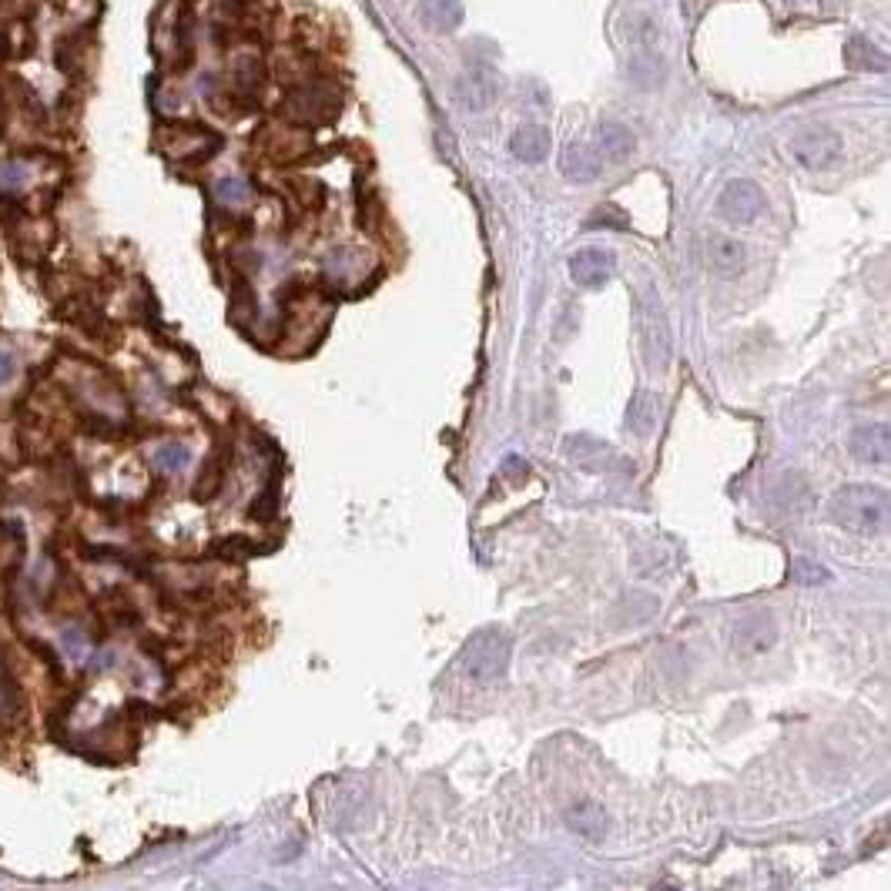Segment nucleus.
<instances>
[{
	"instance_id": "f257e3e1",
	"label": "nucleus",
	"mask_w": 891,
	"mask_h": 891,
	"mask_svg": "<svg viewBox=\"0 0 891 891\" xmlns=\"http://www.w3.org/2000/svg\"><path fill=\"white\" fill-rule=\"evenodd\" d=\"M831 520L858 536H875L888 526V493L881 486L851 483L831 496Z\"/></svg>"
},
{
	"instance_id": "f03ea898",
	"label": "nucleus",
	"mask_w": 891,
	"mask_h": 891,
	"mask_svg": "<svg viewBox=\"0 0 891 891\" xmlns=\"http://www.w3.org/2000/svg\"><path fill=\"white\" fill-rule=\"evenodd\" d=\"M510 667V640L500 630H479L463 650V670L466 677L479 687H490L506 677Z\"/></svg>"
},
{
	"instance_id": "7ed1b4c3",
	"label": "nucleus",
	"mask_w": 891,
	"mask_h": 891,
	"mask_svg": "<svg viewBox=\"0 0 891 891\" xmlns=\"http://www.w3.org/2000/svg\"><path fill=\"white\" fill-rule=\"evenodd\" d=\"M788 151L801 168L831 171L841 165V158H845V141H841V134H835L831 128H808V131L794 134Z\"/></svg>"
},
{
	"instance_id": "20e7f679",
	"label": "nucleus",
	"mask_w": 891,
	"mask_h": 891,
	"mask_svg": "<svg viewBox=\"0 0 891 891\" xmlns=\"http://www.w3.org/2000/svg\"><path fill=\"white\" fill-rule=\"evenodd\" d=\"M717 212H721L724 222L731 225H751L758 222L764 212V195L761 188L754 185L751 178H734L727 181L721 198H717Z\"/></svg>"
},
{
	"instance_id": "39448f33",
	"label": "nucleus",
	"mask_w": 891,
	"mask_h": 891,
	"mask_svg": "<svg viewBox=\"0 0 891 891\" xmlns=\"http://www.w3.org/2000/svg\"><path fill=\"white\" fill-rule=\"evenodd\" d=\"M335 108H339V98L329 84H302V88L289 91L285 98V114L292 121H305V124H319L329 121Z\"/></svg>"
},
{
	"instance_id": "423d86ee",
	"label": "nucleus",
	"mask_w": 891,
	"mask_h": 891,
	"mask_svg": "<svg viewBox=\"0 0 891 891\" xmlns=\"http://www.w3.org/2000/svg\"><path fill=\"white\" fill-rule=\"evenodd\" d=\"M640 329H644V356L650 369H664L670 359V329L667 315L660 309V299H644L640 312Z\"/></svg>"
},
{
	"instance_id": "0eeeda50",
	"label": "nucleus",
	"mask_w": 891,
	"mask_h": 891,
	"mask_svg": "<svg viewBox=\"0 0 891 891\" xmlns=\"http://www.w3.org/2000/svg\"><path fill=\"white\" fill-rule=\"evenodd\" d=\"M496 98H500V81H496L490 67H473V71H466L463 78L456 81V101L463 111L479 114L493 108Z\"/></svg>"
},
{
	"instance_id": "6e6552de",
	"label": "nucleus",
	"mask_w": 891,
	"mask_h": 891,
	"mask_svg": "<svg viewBox=\"0 0 891 891\" xmlns=\"http://www.w3.org/2000/svg\"><path fill=\"white\" fill-rule=\"evenodd\" d=\"M848 449L858 463L865 466H885L888 453H891V436H888V423H861L858 429H851L848 436Z\"/></svg>"
},
{
	"instance_id": "1a4fd4ad",
	"label": "nucleus",
	"mask_w": 891,
	"mask_h": 891,
	"mask_svg": "<svg viewBox=\"0 0 891 891\" xmlns=\"http://www.w3.org/2000/svg\"><path fill=\"white\" fill-rule=\"evenodd\" d=\"M774 640H778V627H774V620L764 617V613H747L744 620H737V627H734L737 654L758 657L764 650L774 647Z\"/></svg>"
},
{
	"instance_id": "9d476101",
	"label": "nucleus",
	"mask_w": 891,
	"mask_h": 891,
	"mask_svg": "<svg viewBox=\"0 0 891 891\" xmlns=\"http://www.w3.org/2000/svg\"><path fill=\"white\" fill-rule=\"evenodd\" d=\"M613 268H617V262H613V255L603 252V248H580V252L570 258V275H573V282L583 285V289H600V285H607Z\"/></svg>"
},
{
	"instance_id": "9b49d317",
	"label": "nucleus",
	"mask_w": 891,
	"mask_h": 891,
	"mask_svg": "<svg viewBox=\"0 0 891 891\" xmlns=\"http://www.w3.org/2000/svg\"><path fill=\"white\" fill-rule=\"evenodd\" d=\"M597 145H600V155L603 158L613 161V165H620V161H627L630 155H634L637 138H634V131H630L627 124H620V121H600Z\"/></svg>"
},
{
	"instance_id": "f8f14e48",
	"label": "nucleus",
	"mask_w": 891,
	"mask_h": 891,
	"mask_svg": "<svg viewBox=\"0 0 891 891\" xmlns=\"http://www.w3.org/2000/svg\"><path fill=\"white\" fill-rule=\"evenodd\" d=\"M560 168L570 181L587 185V181L600 175V155L590 145H583V141H573V145H567V151H563Z\"/></svg>"
},
{
	"instance_id": "ddd939ff",
	"label": "nucleus",
	"mask_w": 891,
	"mask_h": 891,
	"mask_svg": "<svg viewBox=\"0 0 891 891\" xmlns=\"http://www.w3.org/2000/svg\"><path fill=\"white\" fill-rule=\"evenodd\" d=\"M419 21L436 34L456 31L463 24V0H423L419 4Z\"/></svg>"
},
{
	"instance_id": "4468645a",
	"label": "nucleus",
	"mask_w": 891,
	"mask_h": 891,
	"mask_svg": "<svg viewBox=\"0 0 891 891\" xmlns=\"http://www.w3.org/2000/svg\"><path fill=\"white\" fill-rule=\"evenodd\" d=\"M510 148L523 165H540V161L550 155V131L540 128V124H523V128L513 134Z\"/></svg>"
},
{
	"instance_id": "2eb2a0df",
	"label": "nucleus",
	"mask_w": 891,
	"mask_h": 891,
	"mask_svg": "<svg viewBox=\"0 0 891 891\" xmlns=\"http://www.w3.org/2000/svg\"><path fill=\"white\" fill-rule=\"evenodd\" d=\"M707 262H711L714 272L721 275H734L744 268V245L731 235H711L707 238Z\"/></svg>"
},
{
	"instance_id": "dca6fc26",
	"label": "nucleus",
	"mask_w": 891,
	"mask_h": 891,
	"mask_svg": "<svg viewBox=\"0 0 891 891\" xmlns=\"http://www.w3.org/2000/svg\"><path fill=\"white\" fill-rule=\"evenodd\" d=\"M570 828L587 841H600L603 835H607V814H603L600 804L580 801L577 808L570 811Z\"/></svg>"
},
{
	"instance_id": "f3484780",
	"label": "nucleus",
	"mask_w": 891,
	"mask_h": 891,
	"mask_svg": "<svg viewBox=\"0 0 891 891\" xmlns=\"http://www.w3.org/2000/svg\"><path fill=\"white\" fill-rule=\"evenodd\" d=\"M225 469H228V453L208 456V463L195 483V500H212V496H218V490H222V483H225Z\"/></svg>"
},
{
	"instance_id": "a211bd4d",
	"label": "nucleus",
	"mask_w": 891,
	"mask_h": 891,
	"mask_svg": "<svg viewBox=\"0 0 891 891\" xmlns=\"http://www.w3.org/2000/svg\"><path fill=\"white\" fill-rule=\"evenodd\" d=\"M630 78L637 81V88H654V84L664 78V61H660V54H654V47H644V54L634 57Z\"/></svg>"
},
{
	"instance_id": "6ab92c4d",
	"label": "nucleus",
	"mask_w": 891,
	"mask_h": 891,
	"mask_svg": "<svg viewBox=\"0 0 891 891\" xmlns=\"http://www.w3.org/2000/svg\"><path fill=\"white\" fill-rule=\"evenodd\" d=\"M657 423V399L647 396V392H640V396L630 402V416H627V426L634 429V433L647 436L650 429H654Z\"/></svg>"
},
{
	"instance_id": "aec40b11",
	"label": "nucleus",
	"mask_w": 891,
	"mask_h": 891,
	"mask_svg": "<svg viewBox=\"0 0 891 891\" xmlns=\"http://www.w3.org/2000/svg\"><path fill=\"white\" fill-rule=\"evenodd\" d=\"M851 47H848V54H858L861 51V57H848V64L851 67H861V71H871V67H875V71H885V54L878 51V47H871L865 37H851L848 41Z\"/></svg>"
},
{
	"instance_id": "412c9836",
	"label": "nucleus",
	"mask_w": 891,
	"mask_h": 891,
	"mask_svg": "<svg viewBox=\"0 0 891 891\" xmlns=\"http://www.w3.org/2000/svg\"><path fill=\"white\" fill-rule=\"evenodd\" d=\"M188 463H191V449L185 443H165V446H158L155 466L165 469V473H178V469H185Z\"/></svg>"
},
{
	"instance_id": "4be33fe9",
	"label": "nucleus",
	"mask_w": 891,
	"mask_h": 891,
	"mask_svg": "<svg viewBox=\"0 0 891 891\" xmlns=\"http://www.w3.org/2000/svg\"><path fill=\"white\" fill-rule=\"evenodd\" d=\"M212 550H215V557H222V560H248L258 553V546L248 540V536H225V540H218Z\"/></svg>"
},
{
	"instance_id": "5701e85b",
	"label": "nucleus",
	"mask_w": 891,
	"mask_h": 891,
	"mask_svg": "<svg viewBox=\"0 0 891 891\" xmlns=\"http://www.w3.org/2000/svg\"><path fill=\"white\" fill-rule=\"evenodd\" d=\"M275 506H279V479H272V483L265 486V493L258 496L255 506L248 513H252V520H272Z\"/></svg>"
},
{
	"instance_id": "b1692460",
	"label": "nucleus",
	"mask_w": 891,
	"mask_h": 891,
	"mask_svg": "<svg viewBox=\"0 0 891 891\" xmlns=\"http://www.w3.org/2000/svg\"><path fill=\"white\" fill-rule=\"evenodd\" d=\"M791 580L798 583H828L831 573L825 567H818V563H808V560H794L791 563Z\"/></svg>"
},
{
	"instance_id": "393cba45",
	"label": "nucleus",
	"mask_w": 891,
	"mask_h": 891,
	"mask_svg": "<svg viewBox=\"0 0 891 891\" xmlns=\"http://www.w3.org/2000/svg\"><path fill=\"white\" fill-rule=\"evenodd\" d=\"M61 647H64V654H67V657H74V660H84V657H88V644H84V630H78V627H64V630H61Z\"/></svg>"
},
{
	"instance_id": "a878e982",
	"label": "nucleus",
	"mask_w": 891,
	"mask_h": 891,
	"mask_svg": "<svg viewBox=\"0 0 891 891\" xmlns=\"http://www.w3.org/2000/svg\"><path fill=\"white\" fill-rule=\"evenodd\" d=\"M215 191H218V198H222V201H232V205H235V201H248V185H245V181H238V178L218 181V188H215Z\"/></svg>"
},
{
	"instance_id": "bb28decb",
	"label": "nucleus",
	"mask_w": 891,
	"mask_h": 891,
	"mask_svg": "<svg viewBox=\"0 0 891 891\" xmlns=\"http://www.w3.org/2000/svg\"><path fill=\"white\" fill-rule=\"evenodd\" d=\"M506 476L513 479V483H520V479H526V463L523 459H506Z\"/></svg>"
},
{
	"instance_id": "cd10ccee",
	"label": "nucleus",
	"mask_w": 891,
	"mask_h": 891,
	"mask_svg": "<svg viewBox=\"0 0 891 891\" xmlns=\"http://www.w3.org/2000/svg\"><path fill=\"white\" fill-rule=\"evenodd\" d=\"M11 379H14V356L0 349V382H11Z\"/></svg>"
},
{
	"instance_id": "c85d7f7f",
	"label": "nucleus",
	"mask_w": 891,
	"mask_h": 891,
	"mask_svg": "<svg viewBox=\"0 0 891 891\" xmlns=\"http://www.w3.org/2000/svg\"><path fill=\"white\" fill-rule=\"evenodd\" d=\"M94 657H98V660H91L94 670H104V667L114 664V654H108V650H101V654H94Z\"/></svg>"
},
{
	"instance_id": "c756f323",
	"label": "nucleus",
	"mask_w": 891,
	"mask_h": 891,
	"mask_svg": "<svg viewBox=\"0 0 891 891\" xmlns=\"http://www.w3.org/2000/svg\"><path fill=\"white\" fill-rule=\"evenodd\" d=\"M0 54H4V37H0Z\"/></svg>"
}]
</instances>
